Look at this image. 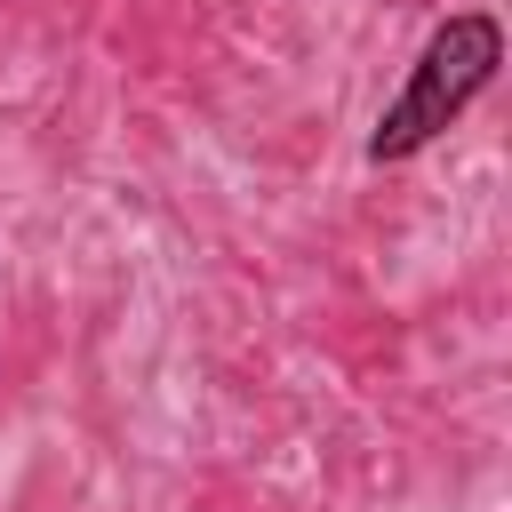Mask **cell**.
<instances>
[{"label":"cell","mask_w":512,"mask_h":512,"mask_svg":"<svg viewBox=\"0 0 512 512\" xmlns=\"http://www.w3.org/2000/svg\"><path fill=\"white\" fill-rule=\"evenodd\" d=\"M496 72H504V24H496L488 8H456L448 24H432V40L416 48L400 96L376 112L368 160H416L424 144H440V136L488 96Z\"/></svg>","instance_id":"cell-1"}]
</instances>
